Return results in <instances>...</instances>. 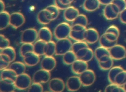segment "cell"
<instances>
[{
	"label": "cell",
	"instance_id": "1",
	"mask_svg": "<svg viewBox=\"0 0 126 92\" xmlns=\"http://www.w3.org/2000/svg\"><path fill=\"white\" fill-rule=\"evenodd\" d=\"M71 26L67 22H62L59 24L54 29V35L57 39L67 38L69 36Z\"/></svg>",
	"mask_w": 126,
	"mask_h": 92
},
{
	"label": "cell",
	"instance_id": "2",
	"mask_svg": "<svg viewBox=\"0 0 126 92\" xmlns=\"http://www.w3.org/2000/svg\"><path fill=\"white\" fill-rule=\"evenodd\" d=\"M72 43L68 38L57 40L56 43V56H63L65 53L71 50Z\"/></svg>",
	"mask_w": 126,
	"mask_h": 92
},
{
	"label": "cell",
	"instance_id": "3",
	"mask_svg": "<svg viewBox=\"0 0 126 92\" xmlns=\"http://www.w3.org/2000/svg\"><path fill=\"white\" fill-rule=\"evenodd\" d=\"M32 81L30 76L24 72L18 75L14 82L16 89L19 90H25L28 89L31 84Z\"/></svg>",
	"mask_w": 126,
	"mask_h": 92
},
{
	"label": "cell",
	"instance_id": "4",
	"mask_svg": "<svg viewBox=\"0 0 126 92\" xmlns=\"http://www.w3.org/2000/svg\"><path fill=\"white\" fill-rule=\"evenodd\" d=\"M38 38V34L37 30L34 28H28L22 33L21 42L22 43H34Z\"/></svg>",
	"mask_w": 126,
	"mask_h": 92
},
{
	"label": "cell",
	"instance_id": "5",
	"mask_svg": "<svg viewBox=\"0 0 126 92\" xmlns=\"http://www.w3.org/2000/svg\"><path fill=\"white\" fill-rule=\"evenodd\" d=\"M120 12L118 7L113 3L105 5L103 11L104 18L108 20L116 19L119 16Z\"/></svg>",
	"mask_w": 126,
	"mask_h": 92
},
{
	"label": "cell",
	"instance_id": "6",
	"mask_svg": "<svg viewBox=\"0 0 126 92\" xmlns=\"http://www.w3.org/2000/svg\"><path fill=\"white\" fill-rule=\"evenodd\" d=\"M79 77L83 87H89L92 85L96 79L94 72L90 69H88L79 75Z\"/></svg>",
	"mask_w": 126,
	"mask_h": 92
},
{
	"label": "cell",
	"instance_id": "7",
	"mask_svg": "<svg viewBox=\"0 0 126 92\" xmlns=\"http://www.w3.org/2000/svg\"><path fill=\"white\" fill-rule=\"evenodd\" d=\"M110 55L114 60H122L126 57V49L122 45L116 44L109 49Z\"/></svg>",
	"mask_w": 126,
	"mask_h": 92
},
{
	"label": "cell",
	"instance_id": "8",
	"mask_svg": "<svg viewBox=\"0 0 126 92\" xmlns=\"http://www.w3.org/2000/svg\"><path fill=\"white\" fill-rule=\"evenodd\" d=\"M51 79L50 71L41 68L36 71L32 76V82L41 84L48 82Z\"/></svg>",
	"mask_w": 126,
	"mask_h": 92
},
{
	"label": "cell",
	"instance_id": "9",
	"mask_svg": "<svg viewBox=\"0 0 126 92\" xmlns=\"http://www.w3.org/2000/svg\"><path fill=\"white\" fill-rule=\"evenodd\" d=\"M25 22V17L21 12H15L10 14V26L15 29L21 27Z\"/></svg>",
	"mask_w": 126,
	"mask_h": 92
},
{
	"label": "cell",
	"instance_id": "10",
	"mask_svg": "<svg viewBox=\"0 0 126 92\" xmlns=\"http://www.w3.org/2000/svg\"><path fill=\"white\" fill-rule=\"evenodd\" d=\"M66 88L69 92L78 91L82 86L79 76H72L69 77L66 82Z\"/></svg>",
	"mask_w": 126,
	"mask_h": 92
},
{
	"label": "cell",
	"instance_id": "11",
	"mask_svg": "<svg viewBox=\"0 0 126 92\" xmlns=\"http://www.w3.org/2000/svg\"><path fill=\"white\" fill-rule=\"evenodd\" d=\"M66 87L64 81L59 78H54L50 80L48 83V88L53 92H63Z\"/></svg>",
	"mask_w": 126,
	"mask_h": 92
},
{
	"label": "cell",
	"instance_id": "12",
	"mask_svg": "<svg viewBox=\"0 0 126 92\" xmlns=\"http://www.w3.org/2000/svg\"><path fill=\"white\" fill-rule=\"evenodd\" d=\"M99 34L97 30L94 28H87L85 32L84 41L89 44H94L99 41Z\"/></svg>",
	"mask_w": 126,
	"mask_h": 92
},
{
	"label": "cell",
	"instance_id": "13",
	"mask_svg": "<svg viewBox=\"0 0 126 92\" xmlns=\"http://www.w3.org/2000/svg\"><path fill=\"white\" fill-rule=\"evenodd\" d=\"M36 18L37 22L41 25H47L53 21L52 13L46 8L38 12Z\"/></svg>",
	"mask_w": 126,
	"mask_h": 92
},
{
	"label": "cell",
	"instance_id": "14",
	"mask_svg": "<svg viewBox=\"0 0 126 92\" xmlns=\"http://www.w3.org/2000/svg\"><path fill=\"white\" fill-rule=\"evenodd\" d=\"M88 69V62L81 59H77L71 65L72 72L76 75H80Z\"/></svg>",
	"mask_w": 126,
	"mask_h": 92
},
{
	"label": "cell",
	"instance_id": "15",
	"mask_svg": "<svg viewBox=\"0 0 126 92\" xmlns=\"http://www.w3.org/2000/svg\"><path fill=\"white\" fill-rule=\"evenodd\" d=\"M56 64V60L53 56H44L40 62L41 68L49 71L53 70Z\"/></svg>",
	"mask_w": 126,
	"mask_h": 92
},
{
	"label": "cell",
	"instance_id": "16",
	"mask_svg": "<svg viewBox=\"0 0 126 92\" xmlns=\"http://www.w3.org/2000/svg\"><path fill=\"white\" fill-rule=\"evenodd\" d=\"M40 56L34 52L27 54L23 57V62L26 66L31 67L37 64L40 61Z\"/></svg>",
	"mask_w": 126,
	"mask_h": 92
},
{
	"label": "cell",
	"instance_id": "17",
	"mask_svg": "<svg viewBox=\"0 0 126 92\" xmlns=\"http://www.w3.org/2000/svg\"><path fill=\"white\" fill-rule=\"evenodd\" d=\"M80 14L79 10L73 6H69L63 13L64 19L68 22H72Z\"/></svg>",
	"mask_w": 126,
	"mask_h": 92
},
{
	"label": "cell",
	"instance_id": "18",
	"mask_svg": "<svg viewBox=\"0 0 126 92\" xmlns=\"http://www.w3.org/2000/svg\"><path fill=\"white\" fill-rule=\"evenodd\" d=\"M16 89L14 81L8 79L0 80V92H12Z\"/></svg>",
	"mask_w": 126,
	"mask_h": 92
},
{
	"label": "cell",
	"instance_id": "19",
	"mask_svg": "<svg viewBox=\"0 0 126 92\" xmlns=\"http://www.w3.org/2000/svg\"><path fill=\"white\" fill-rule=\"evenodd\" d=\"M38 39L45 42L51 41L53 37V34L50 29L47 27L41 28L38 31Z\"/></svg>",
	"mask_w": 126,
	"mask_h": 92
},
{
	"label": "cell",
	"instance_id": "20",
	"mask_svg": "<svg viewBox=\"0 0 126 92\" xmlns=\"http://www.w3.org/2000/svg\"><path fill=\"white\" fill-rule=\"evenodd\" d=\"M100 4L99 0H85L83 7L86 11L93 12L98 9Z\"/></svg>",
	"mask_w": 126,
	"mask_h": 92
},
{
	"label": "cell",
	"instance_id": "21",
	"mask_svg": "<svg viewBox=\"0 0 126 92\" xmlns=\"http://www.w3.org/2000/svg\"><path fill=\"white\" fill-rule=\"evenodd\" d=\"M10 14L6 11H3L0 13V30L6 29L10 25Z\"/></svg>",
	"mask_w": 126,
	"mask_h": 92
},
{
	"label": "cell",
	"instance_id": "22",
	"mask_svg": "<svg viewBox=\"0 0 126 92\" xmlns=\"http://www.w3.org/2000/svg\"><path fill=\"white\" fill-rule=\"evenodd\" d=\"M17 76L16 72L9 67L1 70L0 79H8L15 82Z\"/></svg>",
	"mask_w": 126,
	"mask_h": 92
},
{
	"label": "cell",
	"instance_id": "23",
	"mask_svg": "<svg viewBox=\"0 0 126 92\" xmlns=\"http://www.w3.org/2000/svg\"><path fill=\"white\" fill-rule=\"evenodd\" d=\"M77 59L76 54L72 51L70 50L63 56V62L65 65H71Z\"/></svg>",
	"mask_w": 126,
	"mask_h": 92
},
{
	"label": "cell",
	"instance_id": "24",
	"mask_svg": "<svg viewBox=\"0 0 126 92\" xmlns=\"http://www.w3.org/2000/svg\"><path fill=\"white\" fill-rule=\"evenodd\" d=\"M26 66L24 62L13 61L10 63L9 68L14 71L18 75L25 72Z\"/></svg>",
	"mask_w": 126,
	"mask_h": 92
},
{
	"label": "cell",
	"instance_id": "25",
	"mask_svg": "<svg viewBox=\"0 0 126 92\" xmlns=\"http://www.w3.org/2000/svg\"><path fill=\"white\" fill-rule=\"evenodd\" d=\"M46 43V42L40 39H38V40H37L33 44L34 52L39 56H44Z\"/></svg>",
	"mask_w": 126,
	"mask_h": 92
},
{
	"label": "cell",
	"instance_id": "26",
	"mask_svg": "<svg viewBox=\"0 0 126 92\" xmlns=\"http://www.w3.org/2000/svg\"><path fill=\"white\" fill-rule=\"evenodd\" d=\"M124 68L120 66H116L110 68L108 73V80L110 83H115V79L118 74L123 71Z\"/></svg>",
	"mask_w": 126,
	"mask_h": 92
},
{
	"label": "cell",
	"instance_id": "27",
	"mask_svg": "<svg viewBox=\"0 0 126 92\" xmlns=\"http://www.w3.org/2000/svg\"><path fill=\"white\" fill-rule=\"evenodd\" d=\"M85 31L86 30L77 31V30H73L71 29V31H70L69 37L70 38H71L72 40L75 41H84Z\"/></svg>",
	"mask_w": 126,
	"mask_h": 92
},
{
	"label": "cell",
	"instance_id": "28",
	"mask_svg": "<svg viewBox=\"0 0 126 92\" xmlns=\"http://www.w3.org/2000/svg\"><path fill=\"white\" fill-rule=\"evenodd\" d=\"M56 43L54 41H50L46 42L44 56H53L55 55L56 53Z\"/></svg>",
	"mask_w": 126,
	"mask_h": 92
},
{
	"label": "cell",
	"instance_id": "29",
	"mask_svg": "<svg viewBox=\"0 0 126 92\" xmlns=\"http://www.w3.org/2000/svg\"><path fill=\"white\" fill-rule=\"evenodd\" d=\"M32 52H34V46L33 43H22L19 51L20 55L22 58L27 54Z\"/></svg>",
	"mask_w": 126,
	"mask_h": 92
},
{
	"label": "cell",
	"instance_id": "30",
	"mask_svg": "<svg viewBox=\"0 0 126 92\" xmlns=\"http://www.w3.org/2000/svg\"><path fill=\"white\" fill-rule=\"evenodd\" d=\"M107 55H110L109 49L101 46L96 48L94 52V56L97 61L99 60L102 57Z\"/></svg>",
	"mask_w": 126,
	"mask_h": 92
},
{
	"label": "cell",
	"instance_id": "31",
	"mask_svg": "<svg viewBox=\"0 0 126 92\" xmlns=\"http://www.w3.org/2000/svg\"><path fill=\"white\" fill-rule=\"evenodd\" d=\"M11 63V60L9 57L2 53H0V70L8 68L10 63Z\"/></svg>",
	"mask_w": 126,
	"mask_h": 92
},
{
	"label": "cell",
	"instance_id": "32",
	"mask_svg": "<svg viewBox=\"0 0 126 92\" xmlns=\"http://www.w3.org/2000/svg\"><path fill=\"white\" fill-rule=\"evenodd\" d=\"M99 43L100 46L109 49L113 46L116 45L117 43V41H111L109 40L105 36L104 34H103L101 36H100Z\"/></svg>",
	"mask_w": 126,
	"mask_h": 92
},
{
	"label": "cell",
	"instance_id": "33",
	"mask_svg": "<svg viewBox=\"0 0 126 92\" xmlns=\"http://www.w3.org/2000/svg\"><path fill=\"white\" fill-rule=\"evenodd\" d=\"M88 23V20L87 16L83 14H80L75 20L72 22L71 25H79L84 27L87 26Z\"/></svg>",
	"mask_w": 126,
	"mask_h": 92
},
{
	"label": "cell",
	"instance_id": "34",
	"mask_svg": "<svg viewBox=\"0 0 126 92\" xmlns=\"http://www.w3.org/2000/svg\"><path fill=\"white\" fill-rule=\"evenodd\" d=\"M0 53L4 54L7 55L9 57L11 62L15 61L16 57V54L15 49L11 46H9L4 49L0 50Z\"/></svg>",
	"mask_w": 126,
	"mask_h": 92
},
{
	"label": "cell",
	"instance_id": "35",
	"mask_svg": "<svg viewBox=\"0 0 126 92\" xmlns=\"http://www.w3.org/2000/svg\"><path fill=\"white\" fill-rule=\"evenodd\" d=\"M115 83L121 86L126 84V70H123L118 74L115 79Z\"/></svg>",
	"mask_w": 126,
	"mask_h": 92
},
{
	"label": "cell",
	"instance_id": "36",
	"mask_svg": "<svg viewBox=\"0 0 126 92\" xmlns=\"http://www.w3.org/2000/svg\"><path fill=\"white\" fill-rule=\"evenodd\" d=\"M105 92H125V90L123 86H121L117 85L115 83H111L110 84L107 85L105 88Z\"/></svg>",
	"mask_w": 126,
	"mask_h": 92
},
{
	"label": "cell",
	"instance_id": "37",
	"mask_svg": "<svg viewBox=\"0 0 126 92\" xmlns=\"http://www.w3.org/2000/svg\"><path fill=\"white\" fill-rule=\"evenodd\" d=\"M88 47H89L88 43H87L85 41H77L72 43L71 50L76 53L79 50Z\"/></svg>",
	"mask_w": 126,
	"mask_h": 92
},
{
	"label": "cell",
	"instance_id": "38",
	"mask_svg": "<svg viewBox=\"0 0 126 92\" xmlns=\"http://www.w3.org/2000/svg\"><path fill=\"white\" fill-rule=\"evenodd\" d=\"M41 84V83L32 82L28 89V91L30 92H42L43 91V87Z\"/></svg>",
	"mask_w": 126,
	"mask_h": 92
},
{
	"label": "cell",
	"instance_id": "39",
	"mask_svg": "<svg viewBox=\"0 0 126 92\" xmlns=\"http://www.w3.org/2000/svg\"><path fill=\"white\" fill-rule=\"evenodd\" d=\"M99 68L103 70H109L113 67L114 64V60L111 58L107 61L104 62H98Z\"/></svg>",
	"mask_w": 126,
	"mask_h": 92
},
{
	"label": "cell",
	"instance_id": "40",
	"mask_svg": "<svg viewBox=\"0 0 126 92\" xmlns=\"http://www.w3.org/2000/svg\"><path fill=\"white\" fill-rule=\"evenodd\" d=\"M52 13L53 18V21L56 19L60 14V9L55 5H50L46 7Z\"/></svg>",
	"mask_w": 126,
	"mask_h": 92
},
{
	"label": "cell",
	"instance_id": "41",
	"mask_svg": "<svg viewBox=\"0 0 126 92\" xmlns=\"http://www.w3.org/2000/svg\"><path fill=\"white\" fill-rule=\"evenodd\" d=\"M10 46V41L4 35H0V49L2 50Z\"/></svg>",
	"mask_w": 126,
	"mask_h": 92
},
{
	"label": "cell",
	"instance_id": "42",
	"mask_svg": "<svg viewBox=\"0 0 126 92\" xmlns=\"http://www.w3.org/2000/svg\"><path fill=\"white\" fill-rule=\"evenodd\" d=\"M94 56V52H93V51L92 50V49H91L89 47L86 54L81 60H83V61L88 62L90 61H91Z\"/></svg>",
	"mask_w": 126,
	"mask_h": 92
},
{
	"label": "cell",
	"instance_id": "43",
	"mask_svg": "<svg viewBox=\"0 0 126 92\" xmlns=\"http://www.w3.org/2000/svg\"><path fill=\"white\" fill-rule=\"evenodd\" d=\"M112 3L117 5L121 12L126 7V0H113Z\"/></svg>",
	"mask_w": 126,
	"mask_h": 92
},
{
	"label": "cell",
	"instance_id": "44",
	"mask_svg": "<svg viewBox=\"0 0 126 92\" xmlns=\"http://www.w3.org/2000/svg\"><path fill=\"white\" fill-rule=\"evenodd\" d=\"M106 32H111L115 34L118 36L119 37L120 36V31L119 28L114 25H112L109 27L105 31Z\"/></svg>",
	"mask_w": 126,
	"mask_h": 92
},
{
	"label": "cell",
	"instance_id": "45",
	"mask_svg": "<svg viewBox=\"0 0 126 92\" xmlns=\"http://www.w3.org/2000/svg\"><path fill=\"white\" fill-rule=\"evenodd\" d=\"M105 36L110 41H117L119 36L116 35L114 33L111 32H105L104 33Z\"/></svg>",
	"mask_w": 126,
	"mask_h": 92
},
{
	"label": "cell",
	"instance_id": "46",
	"mask_svg": "<svg viewBox=\"0 0 126 92\" xmlns=\"http://www.w3.org/2000/svg\"><path fill=\"white\" fill-rule=\"evenodd\" d=\"M88 48H89V47L83 48V49H82L79 50L78 51H77L75 53L77 59H82L85 56V55L86 54V53L88 51Z\"/></svg>",
	"mask_w": 126,
	"mask_h": 92
},
{
	"label": "cell",
	"instance_id": "47",
	"mask_svg": "<svg viewBox=\"0 0 126 92\" xmlns=\"http://www.w3.org/2000/svg\"><path fill=\"white\" fill-rule=\"evenodd\" d=\"M54 4L60 9V10H65L69 6V5H65L62 3L59 0H55Z\"/></svg>",
	"mask_w": 126,
	"mask_h": 92
},
{
	"label": "cell",
	"instance_id": "48",
	"mask_svg": "<svg viewBox=\"0 0 126 92\" xmlns=\"http://www.w3.org/2000/svg\"><path fill=\"white\" fill-rule=\"evenodd\" d=\"M119 17L121 22L126 24V7L120 12Z\"/></svg>",
	"mask_w": 126,
	"mask_h": 92
},
{
	"label": "cell",
	"instance_id": "49",
	"mask_svg": "<svg viewBox=\"0 0 126 92\" xmlns=\"http://www.w3.org/2000/svg\"><path fill=\"white\" fill-rule=\"evenodd\" d=\"M99 0L101 4L106 5L107 4L111 3L113 0Z\"/></svg>",
	"mask_w": 126,
	"mask_h": 92
},
{
	"label": "cell",
	"instance_id": "50",
	"mask_svg": "<svg viewBox=\"0 0 126 92\" xmlns=\"http://www.w3.org/2000/svg\"><path fill=\"white\" fill-rule=\"evenodd\" d=\"M0 12L4 11L5 4L3 1L2 0H0Z\"/></svg>",
	"mask_w": 126,
	"mask_h": 92
},
{
	"label": "cell",
	"instance_id": "51",
	"mask_svg": "<svg viewBox=\"0 0 126 92\" xmlns=\"http://www.w3.org/2000/svg\"><path fill=\"white\" fill-rule=\"evenodd\" d=\"M62 3L65 5H70L72 3L70 0H59Z\"/></svg>",
	"mask_w": 126,
	"mask_h": 92
},
{
	"label": "cell",
	"instance_id": "52",
	"mask_svg": "<svg viewBox=\"0 0 126 92\" xmlns=\"http://www.w3.org/2000/svg\"><path fill=\"white\" fill-rule=\"evenodd\" d=\"M123 87H124V89H125V92H126V84H125V85L123 86Z\"/></svg>",
	"mask_w": 126,
	"mask_h": 92
},
{
	"label": "cell",
	"instance_id": "53",
	"mask_svg": "<svg viewBox=\"0 0 126 92\" xmlns=\"http://www.w3.org/2000/svg\"><path fill=\"white\" fill-rule=\"evenodd\" d=\"M71 0V2H73V1L74 0Z\"/></svg>",
	"mask_w": 126,
	"mask_h": 92
}]
</instances>
